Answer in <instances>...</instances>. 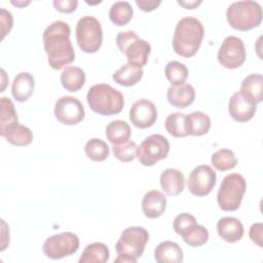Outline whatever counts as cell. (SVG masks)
I'll list each match as a JSON object with an SVG mask.
<instances>
[{
	"label": "cell",
	"instance_id": "cell-4",
	"mask_svg": "<svg viewBox=\"0 0 263 263\" xmlns=\"http://www.w3.org/2000/svg\"><path fill=\"white\" fill-rule=\"evenodd\" d=\"M149 240L148 231L144 227L132 226L125 228L116 242L115 249L118 257L115 263H136L143 255Z\"/></svg>",
	"mask_w": 263,
	"mask_h": 263
},
{
	"label": "cell",
	"instance_id": "cell-7",
	"mask_svg": "<svg viewBox=\"0 0 263 263\" xmlns=\"http://www.w3.org/2000/svg\"><path fill=\"white\" fill-rule=\"evenodd\" d=\"M118 49L126 54L127 62L132 65L143 68L151 52L150 44L141 39L134 31L119 32L116 36Z\"/></svg>",
	"mask_w": 263,
	"mask_h": 263
},
{
	"label": "cell",
	"instance_id": "cell-30",
	"mask_svg": "<svg viewBox=\"0 0 263 263\" xmlns=\"http://www.w3.org/2000/svg\"><path fill=\"white\" fill-rule=\"evenodd\" d=\"M134 9L127 1H116L109 10V18L116 26L128 24L133 17Z\"/></svg>",
	"mask_w": 263,
	"mask_h": 263
},
{
	"label": "cell",
	"instance_id": "cell-15",
	"mask_svg": "<svg viewBox=\"0 0 263 263\" xmlns=\"http://www.w3.org/2000/svg\"><path fill=\"white\" fill-rule=\"evenodd\" d=\"M257 110V104L241 91L234 92L228 103V112L237 122L251 120Z\"/></svg>",
	"mask_w": 263,
	"mask_h": 263
},
{
	"label": "cell",
	"instance_id": "cell-27",
	"mask_svg": "<svg viewBox=\"0 0 263 263\" xmlns=\"http://www.w3.org/2000/svg\"><path fill=\"white\" fill-rule=\"evenodd\" d=\"M110 253L108 247L103 242H92L85 247L79 263H105L109 260Z\"/></svg>",
	"mask_w": 263,
	"mask_h": 263
},
{
	"label": "cell",
	"instance_id": "cell-6",
	"mask_svg": "<svg viewBox=\"0 0 263 263\" xmlns=\"http://www.w3.org/2000/svg\"><path fill=\"white\" fill-rule=\"evenodd\" d=\"M247 189L245 178L237 173L227 175L218 190L217 201L221 210L225 212L236 211L241 203Z\"/></svg>",
	"mask_w": 263,
	"mask_h": 263
},
{
	"label": "cell",
	"instance_id": "cell-5",
	"mask_svg": "<svg viewBox=\"0 0 263 263\" xmlns=\"http://www.w3.org/2000/svg\"><path fill=\"white\" fill-rule=\"evenodd\" d=\"M226 17L228 24L233 29L249 31L261 24L262 8L255 1H236L231 3L227 8Z\"/></svg>",
	"mask_w": 263,
	"mask_h": 263
},
{
	"label": "cell",
	"instance_id": "cell-36",
	"mask_svg": "<svg viewBox=\"0 0 263 263\" xmlns=\"http://www.w3.org/2000/svg\"><path fill=\"white\" fill-rule=\"evenodd\" d=\"M137 144L134 141H127L123 144L113 145L112 151L114 156L123 162H130L137 157Z\"/></svg>",
	"mask_w": 263,
	"mask_h": 263
},
{
	"label": "cell",
	"instance_id": "cell-20",
	"mask_svg": "<svg viewBox=\"0 0 263 263\" xmlns=\"http://www.w3.org/2000/svg\"><path fill=\"white\" fill-rule=\"evenodd\" d=\"M160 185L167 195H179L185 187L184 175L179 170L166 168L160 175Z\"/></svg>",
	"mask_w": 263,
	"mask_h": 263
},
{
	"label": "cell",
	"instance_id": "cell-17",
	"mask_svg": "<svg viewBox=\"0 0 263 263\" xmlns=\"http://www.w3.org/2000/svg\"><path fill=\"white\" fill-rule=\"evenodd\" d=\"M219 236L230 243L240 240L243 236V225L234 217H223L217 223Z\"/></svg>",
	"mask_w": 263,
	"mask_h": 263
},
{
	"label": "cell",
	"instance_id": "cell-24",
	"mask_svg": "<svg viewBox=\"0 0 263 263\" xmlns=\"http://www.w3.org/2000/svg\"><path fill=\"white\" fill-rule=\"evenodd\" d=\"M61 83L68 91H78L85 83V73L79 67L68 66L61 74Z\"/></svg>",
	"mask_w": 263,
	"mask_h": 263
},
{
	"label": "cell",
	"instance_id": "cell-2",
	"mask_svg": "<svg viewBox=\"0 0 263 263\" xmlns=\"http://www.w3.org/2000/svg\"><path fill=\"white\" fill-rule=\"evenodd\" d=\"M204 35L201 22L194 16L181 18L176 26L173 47L177 54L183 58L193 57L199 49Z\"/></svg>",
	"mask_w": 263,
	"mask_h": 263
},
{
	"label": "cell",
	"instance_id": "cell-28",
	"mask_svg": "<svg viewBox=\"0 0 263 263\" xmlns=\"http://www.w3.org/2000/svg\"><path fill=\"white\" fill-rule=\"evenodd\" d=\"M242 93L251 98L256 104L263 99V78L261 74H251L247 76L241 84L240 90Z\"/></svg>",
	"mask_w": 263,
	"mask_h": 263
},
{
	"label": "cell",
	"instance_id": "cell-8",
	"mask_svg": "<svg viewBox=\"0 0 263 263\" xmlns=\"http://www.w3.org/2000/svg\"><path fill=\"white\" fill-rule=\"evenodd\" d=\"M76 40L80 49L86 53L99 50L103 42V30L100 22L92 15H84L77 22Z\"/></svg>",
	"mask_w": 263,
	"mask_h": 263
},
{
	"label": "cell",
	"instance_id": "cell-33",
	"mask_svg": "<svg viewBox=\"0 0 263 263\" xmlns=\"http://www.w3.org/2000/svg\"><path fill=\"white\" fill-rule=\"evenodd\" d=\"M86 156L92 161H103L109 156V146L101 139H90L84 146Z\"/></svg>",
	"mask_w": 263,
	"mask_h": 263
},
{
	"label": "cell",
	"instance_id": "cell-21",
	"mask_svg": "<svg viewBox=\"0 0 263 263\" xmlns=\"http://www.w3.org/2000/svg\"><path fill=\"white\" fill-rule=\"evenodd\" d=\"M0 135L11 145L18 147L27 146L33 141V133L31 129L18 122L11 124L4 129H0Z\"/></svg>",
	"mask_w": 263,
	"mask_h": 263
},
{
	"label": "cell",
	"instance_id": "cell-12",
	"mask_svg": "<svg viewBox=\"0 0 263 263\" xmlns=\"http://www.w3.org/2000/svg\"><path fill=\"white\" fill-rule=\"evenodd\" d=\"M217 174L206 164H201L192 170L189 175L187 186L192 195L205 196L216 185Z\"/></svg>",
	"mask_w": 263,
	"mask_h": 263
},
{
	"label": "cell",
	"instance_id": "cell-37",
	"mask_svg": "<svg viewBox=\"0 0 263 263\" xmlns=\"http://www.w3.org/2000/svg\"><path fill=\"white\" fill-rule=\"evenodd\" d=\"M194 222H196V219L194 218V216H192L191 214H188V213H182L175 218L173 227H174L175 232L180 235V233L185 228H187L190 224H192Z\"/></svg>",
	"mask_w": 263,
	"mask_h": 263
},
{
	"label": "cell",
	"instance_id": "cell-22",
	"mask_svg": "<svg viewBox=\"0 0 263 263\" xmlns=\"http://www.w3.org/2000/svg\"><path fill=\"white\" fill-rule=\"evenodd\" d=\"M154 258L158 263H181L183 261V251L177 242L165 240L156 247Z\"/></svg>",
	"mask_w": 263,
	"mask_h": 263
},
{
	"label": "cell",
	"instance_id": "cell-16",
	"mask_svg": "<svg viewBox=\"0 0 263 263\" xmlns=\"http://www.w3.org/2000/svg\"><path fill=\"white\" fill-rule=\"evenodd\" d=\"M142 211L149 219L159 218L165 211L166 197L158 190L148 191L142 199Z\"/></svg>",
	"mask_w": 263,
	"mask_h": 263
},
{
	"label": "cell",
	"instance_id": "cell-18",
	"mask_svg": "<svg viewBox=\"0 0 263 263\" xmlns=\"http://www.w3.org/2000/svg\"><path fill=\"white\" fill-rule=\"evenodd\" d=\"M167 101L177 108H186L194 102L195 89L191 84L183 83L177 86H170L166 92Z\"/></svg>",
	"mask_w": 263,
	"mask_h": 263
},
{
	"label": "cell",
	"instance_id": "cell-25",
	"mask_svg": "<svg viewBox=\"0 0 263 263\" xmlns=\"http://www.w3.org/2000/svg\"><path fill=\"white\" fill-rule=\"evenodd\" d=\"M210 128L211 119L205 113L195 111L186 115V129L188 135L200 137L208 134Z\"/></svg>",
	"mask_w": 263,
	"mask_h": 263
},
{
	"label": "cell",
	"instance_id": "cell-41",
	"mask_svg": "<svg viewBox=\"0 0 263 263\" xmlns=\"http://www.w3.org/2000/svg\"><path fill=\"white\" fill-rule=\"evenodd\" d=\"M136 4L140 7L143 11H152L157 8L160 4V0H136Z\"/></svg>",
	"mask_w": 263,
	"mask_h": 263
},
{
	"label": "cell",
	"instance_id": "cell-32",
	"mask_svg": "<svg viewBox=\"0 0 263 263\" xmlns=\"http://www.w3.org/2000/svg\"><path fill=\"white\" fill-rule=\"evenodd\" d=\"M214 167L220 172L232 170L237 164V157L234 152L229 149H220L216 151L211 158Z\"/></svg>",
	"mask_w": 263,
	"mask_h": 263
},
{
	"label": "cell",
	"instance_id": "cell-31",
	"mask_svg": "<svg viewBox=\"0 0 263 263\" xmlns=\"http://www.w3.org/2000/svg\"><path fill=\"white\" fill-rule=\"evenodd\" d=\"M166 132L176 138H183L188 136L186 129V114L181 112H174L170 114L164 121Z\"/></svg>",
	"mask_w": 263,
	"mask_h": 263
},
{
	"label": "cell",
	"instance_id": "cell-10",
	"mask_svg": "<svg viewBox=\"0 0 263 263\" xmlns=\"http://www.w3.org/2000/svg\"><path fill=\"white\" fill-rule=\"evenodd\" d=\"M79 249V237L73 232H62L49 236L43 243L42 250L44 255L52 260L75 254Z\"/></svg>",
	"mask_w": 263,
	"mask_h": 263
},
{
	"label": "cell",
	"instance_id": "cell-38",
	"mask_svg": "<svg viewBox=\"0 0 263 263\" xmlns=\"http://www.w3.org/2000/svg\"><path fill=\"white\" fill-rule=\"evenodd\" d=\"M52 4L54 8L60 12L71 13L75 11V9L77 8L78 1L77 0H54Z\"/></svg>",
	"mask_w": 263,
	"mask_h": 263
},
{
	"label": "cell",
	"instance_id": "cell-29",
	"mask_svg": "<svg viewBox=\"0 0 263 263\" xmlns=\"http://www.w3.org/2000/svg\"><path fill=\"white\" fill-rule=\"evenodd\" d=\"M180 235L187 245L194 248L201 247L205 245V242L209 240L208 229L202 225L196 224V222L190 224L187 228H185L180 233Z\"/></svg>",
	"mask_w": 263,
	"mask_h": 263
},
{
	"label": "cell",
	"instance_id": "cell-14",
	"mask_svg": "<svg viewBox=\"0 0 263 263\" xmlns=\"http://www.w3.org/2000/svg\"><path fill=\"white\" fill-rule=\"evenodd\" d=\"M157 119V109L153 102L141 99L136 101L129 110V120L139 128L152 126Z\"/></svg>",
	"mask_w": 263,
	"mask_h": 263
},
{
	"label": "cell",
	"instance_id": "cell-34",
	"mask_svg": "<svg viewBox=\"0 0 263 263\" xmlns=\"http://www.w3.org/2000/svg\"><path fill=\"white\" fill-rule=\"evenodd\" d=\"M165 76L173 86L183 84L188 77L187 67L177 61H171L165 66Z\"/></svg>",
	"mask_w": 263,
	"mask_h": 263
},
{
	"label": "cell",
	"instance_id": "cell-26",
	"mask_svg": "<svg viewBox=\"0 0 263 263\" xmlns=\"http://www.w3.org/2000/svg\"><path fill=\"white\" fill-rule=\"evenodd\" d=\"M132 129L129 124L123 120H113L106 127L107 140L113 145H119L127 142L130 138Z\"/></svg>",
	"mask_w": 263,
	"mask_h": 263
},
{
	"label": "cell",
	"instance_id": "cell-9",
	"mask_svg": "<svg viewBox=\"0 0 263 263\" xmlns=\"http://www.w3.org/2000/svg\"><path fill=\"white\" fill-rule=\"evenodd\" d=\"M170 152L168 140L159 134L148 136L137 148V157L144 166H153L166 158Z\"/></svg>",
	"mask_w": 263,
	"mask_h": 263
},
{
	"label": "cell",
	"instance_id": "cell-13",
	"mask_svg": "<svg viewBox=\"0 0 263 263\" xmlns=\"http://www.w3.org/2000/svg\"><path fill=\"white\" fill-rule=\"evenodd\" d=\"M54 116L63 124L74 125L84 119L85 111L82 103L70 96L60 98L54 105Z\"/></svg>",
	"mask_w": 263,
	"mask_h": 263
},
{
	"label": "cell",
	"instance_id": "cell-39",
	"mask_svg": "<svg viewBox=\"0 0 263 263\" xmlns=\"http://www.w3.org/2000/svg\"><path fill=\"white\" fill-rule=\"evenodd\" d=\"M0 12H1V31H2V39H3L5 35L9 33L11 30L13 18H12V14L4 8H2Z\"/></svg>",
	"mask_w": 263,
	"mask_h": 263
},
{
	"label": "cell",
	"instance_id": "cell-3",
	"mask_svg": "<svg viewBox=\"0 0 263 263\" xmlns=\"http://www.w3.org/2000/svg\"><path fill=\"white\" fill-rule=\"evenodd\" d=\"M86 100L95 113L104 116L118 114L124 106L123 95L106 83L92 85L87 91Z\"/></svg>",
	"mask_w": 263,
	"mask_h": 263
},
{
	"label": "cell",
	"instance_id": "cell-42",
	"mask_svg": "<svg viewBox=\"0 0 263 263\" xmlns=\"http://www.w3.org/2000/svg\"><path fill=\"white\" fill-rule=\"evenodd\" d=\"M178 3L187 9H194L196 6L201 4V1H178Z\"/></svg>",
	"mask_w": 263,
	"mask_h": 263
},
{
	"label": "cell",
	"instance_id": "cell-23",
	"mask_svg": "<svg viewBox=\"0 0 263 263\" xmlns=\"http://www.w3.org/2000/svg\"><path fill=\"white\" fill-rule=\"evenodd\" d=\"M143 74V68L126 63L114 72L112 78L117 84L128 87L137 84L142 79Z\"/></svg>",
	"mask_w": 263,
	"mask_h": 263
},
{
	"label": "cell",
	"instance_id": "cell-35",
	"mask_svg": "<svg viewBox=\"0 0 263 263\" xmlns=\"http://www.w3.org/2000/svg\"><path fill=\"white\" fill-rule=\"evenodd\" d=\"M0 108H1V115H0V129H4L7 126L18 122L17 114L14 108L12 101L9 98L2 97L0 99Z\"/></svg>",
	"mask_w": 263,
	"mask_h": 263
},
{
	"label": "cell",
	"instance_id": "cell-19",
	"mask_svg": "<svg viewBox=\"0 0 263 263\" xmlns=\"http://www.w3.org/2000/svg\"><path fill=\"white\" fill-rule=\"evenodd\" d=\"M35 87V80L32 74L29 72H21L18 73L11 85V93L12 97L17 102H26L33 93Z\"/></svg>",
	"mask_w": 263,
	"mask_h": 263
},
{
	"label": "cell",
	"instance_id": "cell-11",
	"mask_svg": "<svg viewBox=\"0 0 263 263\" xmlns=\"http://www.w3.org/2000/svg\"><path fill=\"white\" fill-rule=\"evenodd\" d=\"M246 48L242 40L236 36H227L218 51V61L226 69H236L246 61Z\"/></svg>",
	"mask_w": 263,
	"mask_h": 263
},
{
	"label": "cell",
	"instance_id": "cell-40",
	"mask_svg": "<svg viewBox=\"0 0 263 263\" xmlns=\"http://www.w3.org/2000/svg\"><path fill=\"white\" fill-rule=\"evenodd\" d=\"M250 237L251 239L257 243L259 247H262V224L256 223L253 224L250 228Z\"/></svg>",
	"mask_w": 263,
	"mask_h": 263
},
{
	"label": "cell",
	"instance_id": "cell-1",
	"mask_svg": "<svg viewBox=\"0 0 263 263\" xmlns=\"http://www.w3.org/2000/svg\"><path fill=\"white\" fill-rule=\"evenodd\" d=\"M70 27L66 22L55 21L43 32L42 40L49 66L60 70L75 60V51L70 40Z\"/></svg>",
	"mask_w": 263,
	"mask_h": 263
}]
</instances>
